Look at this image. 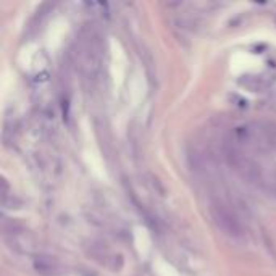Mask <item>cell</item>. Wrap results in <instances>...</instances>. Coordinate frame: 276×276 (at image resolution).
Segmentation results:
<instances>
[{
  "label": "cell",
  "mask_w": 276,
  "mask_h": 276,
  "mask_svg": "<svg viewBox=\"0 0 276 276\" xmlns=\"http://www.w3.org/2000/svg\"><path fill=\"white\" fill-rule=\"evenodd\" d=\"M34 270L41 276H58L62 273L60 262H58L52 255H36L34 259Z\"/></svg>",
  "instance_id": "4"
},
{
  "label": "cell",
  "mask_w": 276,
  "mask_h": 276,
  "mask_svg": "<svg viewBox=\"0 0 276 276\" xmlns=\"http://www.w3.org/2000/svg\"><path fill=\"white\" fill-rule=\"evenodd\" d=\"M223 152H224V159L228 162V165L244 181H247L249 184H254V186L265 184V174H263L262 166L254 159L245 155L241 147L234 141L226 142Z\"/></svg>",
  "instance_id": "1"
},
{
  "label": "cell",
  "mask_w": 276,
  "mask_h": 276,
  "mask_svg": "<svg viewBox=\"0 0 276 276\" xmlns=\"http://www.w3.org/2000/svg\"><path fill=\"white\" fill-rule=\"evenodd\" d=\"M209 212L215 226L224 236H228V238H233V239H241L244 236V226L241 220L238 218V215L230 209V205H226L223 200L210 199Z\"/></svg>",
  "instance_id": "2"
},
{
  "label": "cell",
  "mask_w": 276,
  "mask_h": 276,
  "mask_svg": "<svg viewBox=\"0 0 276 276\" xmlns=\"http://www.w3.org/2000/svg\"><path fill=\"white\" fill-rule=\"evenodd\" d=\"M5 241L10 249H13L18 254H31L36 247L34 238L31 233H28L21 224L12 223L10 226H4Z\"/></svg>",
  "instance_id": "3"
}]
</instances>
